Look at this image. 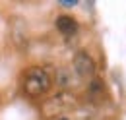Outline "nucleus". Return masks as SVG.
Instances as JSON below:
<instances>
[{
  "instance_id": "nucleus-1",
  "label": "nucleus",
  "mask_w": 126,
  "mask_h": 120,
  "mask_svg": "<svg viewBox=\"0 0 126 120\" xmlns=\"http://www.w3.org/2000/svg\"><path fill=\"white\" fill-rule=\"evenodd\" d=\"M78 106V99L74 93H68V91H62L54 97L47 99L43 106H41V116L45 120H56L60 116H66L70 110H74Z\"/></svg>"
},
{
  "instance_id": "nucleus-2",
  "label": "nucleus",
  "mask_w": 126,
  "mask_h": 120,
  "mask_svg": "<svg viewBox=\"0 0 126 120\" xmlns=\"http://www.w3.org/2000/svg\"><path fill=\"white\" fill-rule=\"evenodd\" d=\"M50 75L47 74V70L43 68H29L25 72V79H23V91L29 97H41L50 89Z\"/></svg>"
},
{
  "instance_id": "nucleus-3",
  "label": "nucleus",
  "mask_w": 126,
  "mask_h": 120,
  "mask_svg": "<svg viewBox=\"0 0 126 120\" xmlns=\"http://www.w3.org/2000/svg\"><path fill=\"white\" fill-rule=\"evenodd\" d=\"M72 66H74L76 75L81 77V79H91V77H95V62L87 52H78L74 56Z\"/></svg>"
},
{
  "instance_id": "nucleus-4",
  "label": "nucleus",
  "mask_w": 126,
  "mask_h": 120,
  "mask_svg": "<svg viewBox=\"0 0 126 120\" xmlns=\"http://www.w3.org/2000/svg\"><path fill=\"white\" fill-rule=\"evenodd\" d=\"M56 29L60 31L62 35L70 37V35H74V33L78 31V21H76L72 15L62 14V15H58V17H56Z\"/></svg>"
},
{
  "instance_id": "nucleus-5",
  "label": "nucleus",
  "mask_w": 126,
  "mask_h": 120,
  "mask_svg": "<svg viewBox=\"0 0 126 120\" xmlns=\"http://www.w3.org/2000/svg\"><path fill=\"white\" fill-rule=\"evenodd\" d=\"M89 99L93 101V103H101L103 99H105V95H107V89H105V83H103V79L101 77H91L89 79Z\"/></svg>"
},
{
  "instance_id": "nucleus-6",
  "label": "nucleus",
  "mask_w": 126,
  "mask_h": 120,
  "mask_svg": "<svg viewBox=\"0 0 126 120\" xmlns=\"http://www.w3.org/2000/svg\"><path fill=\"white\" fill-rule=\"evenodd\" d=\"M56 83L60 87H72L76 83V74L72 72V68H58L56 70Z\"/></svg>"
},
{
  "instance_id": "nucleus-7",
  "label": "nucleus",
  "mask_w": 126,
  "mask_h": 120,
  "mask_svg": "<svg viewBox=\"0 0 126 120\" xmlns=\"http://www.w3.org/2000/svg\"><path fill=\"white\" fill-rule=\"evenodd\" d=\"M60 2H62L64 6H74L76 4V0H60Z\"/></svg>"
},
{
  "instance_id": "nucleus-8",
  "label": "nucleus",
  "mask_w": 126,
  "mask_h": 120,
  "mask_svg": "<svg viewBox=\"0 0 126 120\" xmlns=\"http://www.w3.org/2000/svg\"><path fill=\"white\" fill-rule=\"evenodd\" d=\"M56 120H70L68 116H60V118H56Z\"/></svg>"
}]
</instances>
